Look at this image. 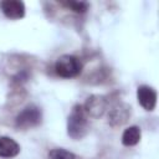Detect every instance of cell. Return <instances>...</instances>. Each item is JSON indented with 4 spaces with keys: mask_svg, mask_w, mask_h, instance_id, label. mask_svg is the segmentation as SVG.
<instances>
[{
    "mask_svg": "<svg viewBox=\"0 0 159 159\" xmlns=\"http://www.w3.org/2000/svg\"><path fill=\"white\" fill-rule=\"evenodd\" d=\"M88 118L83 104H75L67 118V134L75 140L82 139L89 129Z\"/></svg>",
    "mask_w": 159,
    "mask_h": 159,
    "instance_id": "cell-1",
    "label": "cell"
},
{
    "mask_svg": "<svg viewBox=\"0 0 159 159\" xmlns=\"http://www.w3.org/2000/svg\"><path fill=\"white\" fill-rule=\"evenodd\" d=\"M55 71L62 78H73L82 72V62L73 55H62L55 63Z\"/></svg>",
    "mask_w": 159,
    "mask_h": 159,
    "instance_id": "cell-2",
    "label": "cell"
},
{
    "mask_svg": "<svg viewBox=\"0 0 159 159\" xmlns=\"http://www.w3.org/2000/svg\"><path fill=\"white\" fill-rule=\"evenodd\" d=\"M42 120V112L36 104L26 106L15 119V127L19 129H29L37 127Z\"/></svg>",
    "mask_w": 159,
    "mask_h": 159,
    "instance_id": "cell-3",
    "label": "cell"
},
{
    "mask_svg": "<svg viewBox=\"0 0 159 159\" xmlns=\"http://www.w3.org/2000/svg\"><path fill=\"white\" fill-rule=\"evenodd\" d=\"M137 98H138L139 104L145 111H149L150 112L157 106L158 94H157V91L153 87L147 86V84H142L137 89Z\"/></svg>",
    "mask_w": 159,
    "mask_h": 159,
    "instance_id": "cell-4",
    "label": "cell"
},
{
    "mask_svg": "<svg viewBox=\"0 0 159 159\" xmlns=\"http://www.w3.org/2000/svg\"><path fill=\"white\" fill-rule=\"evenodd\" d=\"M2 14L10 20H20L25 16V4L20 0H4L0 2Z\"/></svg>",
    "mask_w": 159,
    "mask_h": 159,
    "instance_id": "cell-5",
    "label": "cell"
},
{
    "mask_svg": "<svg viewBox=\"0 0 159 159\" xmlns=\"http://www.w3.org/2000/svg\"><path fill=\"white\" fill-rule=\"evenodd\" d=\"M107 106H108V102H107L104 96L93 94V96L87 98L86 103L83 104V108L86 109L88 116L98 118V117H101L106 112Z\"/></svg>",
    "mask_w": 159,
    "mask_h": 159,
    "instance_id": "cell-6",
    "label": "cell"
},
{
    "mask_svg": "<svg viewBox=\"0 0 159 159\" xmlns=\"http://www.w3.org/2000/svg\"><path fill=\"white\" fill-rule=\"evenodd\" d=\"M130 117V107L123 102L116 104L108 114V123L112 127H119L124 123H127V120Z\"/></svg>",
    "mask_w": 159,
    "mask_h": 159,
    "instance_id": "cell-7",
    "label": "cell"
},
{
    "mask_svg": "<svg viewBox=\"0 0 159 159\" xmlns=\"http://www.w3.org/2000/svg\"><path fill=\"white\" fill-rule=\"evenodd\" d=\"M20 153V145L16 140L10 137H0V157L1 158H14Z\"/></svg>",
    "mask_w": 159,
    "mask_h": 159,
    "instance_id": "cell-8",
    "label": "cell"
},
{
    "mask_svg": "<svg viewBox=\"0 0 159 159\" xmlns=\"http://www.w3.org/2000/svg\"><path fill=\"white\" fill-rule=\"evenodd\" d=\"M142 138V130L138 125L128 127L122 134V144L125 147H133L139 143Z\"/></svg>",
    "mask_w": 159,
    "mask_h": 159,
    "instance_id": "cell-9",
    "label": "cell"
},
{
    "mask_svg": "<svg viewBox=\"0 0 159 159\" xmlns=\"http://www.w3.org/2000/svg\"><path fill=\"white\" fill-rule=\"evenodd\" d=\"M60 4L77 14H83L89 7V4L87 1H61Z\"/></svg>",
    "mask_w": 159,
    "mask_h": 159,
    "instance_id": "cell-10",
    "label": "cell"
},
{
    "mask_svg": "<svg viewBox=\"0 0 159 159\" xmlns=\"http://www.w3.org/2000/svg\"><path fill=\"white\" fill-rule=\"evenodd\" d=\"M48 159H76V155L63 148H55L48 153Z\"/></svg>",
    "mask_w": 159,
    "mask_h": 159,
    "instance_id": "cell-11",
    "label": "cell"
}]
</instances>
